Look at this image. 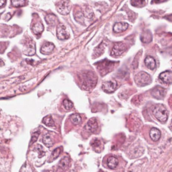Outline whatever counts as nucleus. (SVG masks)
I'll list each match as a JSON object with an SVG mask.
<instances>
[{
  "label": "nucleus",
  "mask_w": 172,
  "mask_h": 172,
  "mask_svg": "<svg viewBox=\"0 0 172 172\" xmlns=\"http://www.w3.org/2000/svg\"><path fill=\"white\" fill-rule=\"evenodd\" d=\"M81 77V84L83 87H85V89H87V87L91 88L94 87L98 80L96 75L91 71H87V72L84 73Z\"/></svg>",
  "instance_id": "nucleus-1"
},
{
  "label": "nucleus",
  "mask_w": 172,
  "mask_h": 172,
  "mask_svg": "<svg viewBox=\"0 0 172 172\" xmlns=\"http://www.w3.org/2000/svg\"><path fill=\"white\" fill-rule=\"evenodd\" d=\"M153 115L161 122H165L168 119V111L163 105L159 104L155 107L153 110Z\"/></svg>",
  "instance_id": "nucleus-2"
},
{
  "label": "nucleus",
  "mask_w": 172,
  "mask_h": 172,
  "mask_svg": "<svg viewBox=\"0 0 172 172\" xmlns=\"http://www.w3.org/2000/svg\"><path fill=\"white\" fill-rule=\"evenodd\" d=\"M134 81L135 83L139 86H145L151 83V77L147 73L141 71L135 75Z\"/></svg>",
  "instance_id": "nucleus-3"
},
{
  "label": "nucleus",
  "mask_w": 172,
  "mask_h": 172,
  "mask_svg": "<svg viewBox=\"0 0 172 172\" xmlns=\"http://www.w3.org/2000/svg\"><path fill=\"white\" fill-rule=\"evenodd\" d=\"M96 65H97L98 69H99L100 73L102 74V76H104L106 73H109L110 71H112L111 69L114 65V63L105 59V60L98 63Z\"/></svg>",
  "instance_id": "nucleus-4"
},
{
  "label": "nucleus",
  "mask_w": 172,
  "mask_h": 172,
  "mask_svg": "<svg viewBox=\"0 0 172 172\" xmlns=\"http://www.w3.org/2000/svg\"><path fill=\"white\" fill-rule=\"evenodd\" d=\"M126 50V46L122 42H116L114 44L112 48L110 55L114 57H119L125 52Z\"/></svg>",
  "instance_id": "nucleus-5"
},
{
  "label": "nucleus",
  "mask_w": 172,
  "mask_h": 172,
  "mask_svg": "<svg viewBox=\"0 0 172 172\" xmlns=\"http://www.w3.org/2000/svg\"><path fill=\"white\" fill-rule=\"evenodd\" d=\"M71 4L69 0H62L57 5V11L62 15H67L70 12Z\"/></svg>",
  "instance_id": "nucleus-6"
},
{
  "label": "nucleus",
  "mask_w": 172,
  "mask_h": 172,
  "mask_svg": "<svg viewBox=\"0 0 172 172\" xmlns=\"http://www.w3.org/2000/svg\"><path fill=\"white\" fill-rule=\"evenodd\" d=\"M57 38L60 40H67L70 37L66 27L63 24H59L57 28Z\"/></svg>",
  "instance_id": "nucleus-7"
},
{
  "label": "nucleus",
  "mask_w": 172,
  "mask_h": 172,
  "mask_svg": "<svg viewBox=\"0 0 172 172\" xmlns=\"http://www.w3.org/2000/svg\"><path fill=\"white\" fill-rule=\"evenodd\" d=\"M166 94V90L160 86H156L153 88L151 91V95L153 98H156L157 100L163 99Z\"/></svg>",
  "instance_id": "nucleus-8"
},
{
  "label": "nucleus",
  "mask_w": 172,
  "mask_h": 172,
  "mask_svg": "<svg viewBox=\"0 0 172 172\" xmlns=\"http://www.w3.org/2000/svg\"><path fill=\"white\" fill-rule=\"evenodd\" d=\"M117 87V82L115 80H110L105 81L102 83V88L106 93H112L116 89Z\"/></svg>",
  "instance_id": "nucleus-9"
},
{
  "label": "nucleus",
  "mask_w": 172,
  "mask_h": 172,
  "mask_svg": "<svg viewBox=\"0 0 172 172\" xmlns=\"http://www.w3.org/2000/svg\"><path fill=\"white\" fill-rule=\"evenodd\" d=\"M36 53V44L34 41L30 40L25 45L24 49V53L28 56H32Z\"/></svg>",
  "instance_id": "nucleus-10"
},
{
  "label": "nucleus",
  "mask_w": 172,
  "mask_h": 172,
  "mask_svg": "<svg viewBox=\"0 0 172 172\" xmlns=\"http://www.w3.org/2000/svg\"><path fill=\"white\" fill-rule=\"evenodd\" d=\"M98 128V124L97 122V120L95 118H92L89 120L87 122V124L85 126L86 130L90 133L96 132Z\"/></svg>",
  "instance_id": "nucleus-11"
},
{
  "label": "nucleus",
  "mask_w": 172,
  "mask_h": 172,
  "mask_svg": "<svg viewBox=\"0 0 172 172\" xmlns=\"http://www.w3.org/2000/svg\"><path fill=\"white\" fill-rule=\"evenodd\" d=\"M159 79L165 84H171L172 82V72L171 71H165L161 73Z\"/></svg>",
  "instance_id": "nucleus-12"
},
{
  "label": "nucleus",
  "mask_w": 172,
  "mask_h": 172,
  "mask_svg": "<svg viewBox=\"0 0 172 172\" xmlns=\"http://www.w3.org/2000/svg\"><path fill=\"white\" fill-rule=\"evenodd\" d=\"M128 28V24L126 22H117L114 24L113 27V30L116 33H120L122 32Z\"/></svg>",
  "instance_id": "nucleus-13"
},
{
  "label": "nucleus",
  "mask_w": 172,
  "mask_h": 172,
  "mask_svg": "<svg viewBox=\"0 0 172 172\" xmlns=\"http://www.w3.org/2000/svg\"><path fill=\"white\" fill-rule=\"evenodd\" d=\"M55 45L51 42H46L40 48V53L44 55H48L54 50Z\"/></svg>",
  "instance_id": "nucleus-14"
},
{
  "label": "nucleus",
  "mask_w": 172,
  "mask_h": 172,
  "mask_svg": "<svg viewBox=\"0 0 172 172\" xmlns=\"http://www.w3.org/2000/svg\"><path fill=\"white\" fill-rule=\"evenodd\" d=\"M145 64L147 68L153 70L156 67V61L155 59L151 56H147L145 59Z\"/></svg>",
  "instance_id": "nucleus-15"
},
{
  "label": "nucleus",
  "mask_w": 172,
  "mask_h": 172,
  "mask_svg": "<svg viewBox=\"0 0 172 172\" xmlns=\"http://www.w3.org/2000/svg\"><path fill=\"white\" fill-rule=\"evenodd\" d=\"M149 134H150L151 139H152L153 141H157L159 140V139L161 138V131L156 128H152L151 129L150 132H149Z\"/></svg>",
  "instance_id": "nucleus-16"
},
{
  "label": "nucleus",
  "mask_w": 172,
  "mask_h": 172,
  "mask_svg": "<svg viewBox=\"0 0 172 172\" xmlns=\"http://www.w3.org/2000/svg\"><path fill=\"white\" fill-rule=\"evenodd\" d=\"M107 165L108 167L111 169H114L117 167L118 165V160L115 157L111 156L108 157L107 160Z\"/></svg>",
  "instance_id": "nucleus-17"
},
{
  "label": "nucleus",
  "mask_w": 172,
  "mask_h": 172,
  "mask_svg": "<svg viewBox=\"0 0 172 172\" xmlns=\"http://www.w3.org/2000/svg\"><path fill=\"white\" fill-rule=\"evenodd\" d=\"M32 30L33 33L36 35H40L44 30V26L41 22H37L34 24L32 28Z\"/></svg>",
  "instance_id": "nucleus-18"
},
{
  "label": "nucleus",
  "mask_w": 172,
  "mask_h": 172,
  "mask_svg": "<svg viewBox=\"0 0 172 172\" xmlns=\"http://www.w3.org/2000/svg\"><path fill=\"white\" fill-rule=\"evenodd\" d=\"M141 41L144 43L150 42L151 40H152V35H151V33L149 30L144 32L142 35H141Z\"/></svg>",
  "instance_id": "nucleus-19"
},
{
  "label": "nucleus",
  "mask_w": 172,
  "mask_h": 172,
  "mask_svg": "<svg viewBox=\"0 0 172 172\" xmlns=\"http://www.w3.org/2000/svg\"><path fill=\"white\" fill-rule=\"evenodd\" d=\"M42 141L43 143H44L47 147H51L53 145V144H54V141H53L51 135L48 134H44V136L43 137Z\"/></svg>",
  "instance_id": "nucleus-20"
},
{
  "label": "nucleus",
  "mask_w": 172,
  "mask_h": 172,
  "mask_svg": "<svg viewBox=\"0 0 172 172\" xmlns=\"http://www.w3.org/2000/svg\"><path fill=\"white\" fill-rule=\"evenodd\" d=\"M42 122L44 123L45 125L47 126H49V127H53L55 126V122L54 120H53L51 116H46L43 118Z\"/></svg>",
  "instance_id": "nucleus-21"
},
{
  "label": "nucleus",
  "mask_w": 172,
  "mask_h": 172,
  "mask_svg": "<svg viewBox=\"0 0 172 172\" xmlns=\"http://www.w3.org/2000/svg\"><path fill=\"white\" fill-rule=\"evenodd\" d=\"M45 20H46V23L48 24V25L53 26L56 23L57 17L56 16L53 15V14H48V15H47L46 18H45Z\"/></svg>",
  "instance_id": "nucleus-22"
},
{
  "label": "nucleus",
  "mask_w": 172,
  "mask_h": 172,
  "mask_svg": "<svg viewBox=\"0 0 172 172\" xmlns=\"http://www.w3.org/2000/svg\"><path fill=\"white\" fill-rule=\"evenodd\" d=\"M70 119L71 121L73 122V124H75V125H77V124H79L81 122V116L79 115V114H73L70 116Z\"/></svg>",
  "instance_id": "nucleus-23"
},
{
  "label": "nucleus",
  "mask_w": 172,
  "mask_h": 172,
  "mask_svg": "<svg viewBox=\"0 0 172 172\" xmlns=\"http://www.w3.org/2000/svg\"><path fill=\"white\" fill-rule=\"evenodd\" d=\"M12 5L14 7L19 8L25 5L26 0H11Z\"/></svg>",
  "instance_id": "nucleus-24"
},
{
  "label": "nucleus",
  "mask_w": 172,
  "mask_h": 172,
  "mask_svg": "<svg viewBox=\"0 0 172 172\" xmlns=\"http://www.w3.org/2000/svg\"><path fill=\"white\" fill-rule=\"evenodd\" d=\"M69 162H70V160H69V157H63V159H61L60 162H59V166H60L61 168H65V167L68 166Z\"/></svg>",
  "instance_id": "nucleus-25"
},
{
  "label": "nucleus",
  "mask_w": 172,
  "mask_h": 172,
  "mask_svg": "<svg viewBox=\"0 0 172 172\" xmlns=\"http://www.w3.org/2000/svg\"><path fill=\"white\" fill-rule=\"evenodd\" d=\"M131 5L134 7H143L145 5V0H131Z\"/></svg>",
  "instance_id": "nucleus-26"
},
{
  "label": "nucleus",
  "mask_w": 172,
  "mask_h": 172,
  "mask_svg": "<svg viewBox=\"0 0 172 172\" xmlns=\"http://www.w3.org/2000/svg\"><path fill=\"white\" fill-rule=\"evenodd\" d=\"M61 152H62V147H58V148L55 149L51 153V157H52L53 160H55V159L58 158Z\"/></svg>",
  "instance_id": "nucleus-27"
},
{
  "label": "nucleus",
  "mask_w": 172,
  "mask_h": 172,
  "mask_svg": "<svg viewBox=\"0 0 172 172\" xmlns=\"http://www.w3.org/2000/svg\"><path fill=\"white\" fill-rule=\"evenodd\" d=\"M35 150L37 151L38 153V157L39 158H41L43 156H44L45 155V151L44 150V149H43V147L41 146L40 145H36V147H35Z\"/></svg>",
  "instance_id": "nucleus-28"
},
{
  "label": "nucleus",
  "mask_w": 172,
  "mask_h": 172,
  "mask_svg": "<svg viewBox=\"0 0 172 172\" xmlns=\"http://www.w3.org/2000/svg\"><path fill=\"white\" fill-rule=\"evenodd\" d=\"M63 106H64V108L67 110H70L73 106V104L72 103V102H71L70 100H69L67 99H65L63 100Z\"/></svg>",
  "instance_id": "nucleus-29"
},
{
  "label": "nucleus",
  "mask_w": 172,
  "mask_h": 172,
  "mask_svg": "<svg viewBox=\"0 0 172 172\" xmlns=\"http://www.w3.org/2000/svg\"><path fill=\"white\" fill-rule=\"evenodd\" d=\"M39 134H40V132L39 131H37V132H35L33 133V134H32V139H31V141H30V144H32V143H34L35 141L37 140L38 136H39Z\"/></svg>",
  "instance_id": "nucleus-30"
},
{
  "label": "nucleus",
  "mask_w": 172,
  "mask_h": 172,
  "mask_svg": "<svg viewBox=\"0 0 172 172\" xmlns=\"http://www.w3.org/2000/svg\"><path fill=\"white\" fill-rule=\"evenodd\" d=\"M100 145V141L98 140V139H96V140L92 143V146L94 147H94H99Z\"/></svg>",
  "instance_id": "nucleus-31"
},
{
  "label": "nucleus",
  "mask_w": 172,
  "mask_h": 172,
  "mask_svg": "<svg viewBox=\"0 0 172 172\" xmlns=\"http://www.w3.org/2000/svg\"><path fill=\"white\" fill-rule=\"evenodd\" d=\"M166 1H167V0H152L151 1V3H160Z\"/></svg>",
  "instance_id": "nucleus-32"
},
{
  "label": "nucleus",
  "mask_w": 172,
  "mask_h": 172,
  "mask_svg": "<svg viewBox=\"0 0 172 172\" xmlns=\"http://www.w3.org/2000/svg\"><path fill=\"white\" fill-rule=\"evenodd\" d=\"M6 3V0H0V8L3 7L5 5Z\"/></svg>",
  "instance_id": "nucleus-33"
},
{
  "label": "nucleus",
  "mask_w": 172,
  "mask_h": 172,
  "mask_svg": "<svg viewBox=\"0 0 172 172\" xmlns=\"http://www.w3.org/2000/svg\"><path fill=\"white\" fill-rule=\"evenodd\" d=\"M3 61L1 60V59H0V66H2V65H3Z\"/></svg>",
  "instance_id": "nucleus-34"
}]
</instances>
